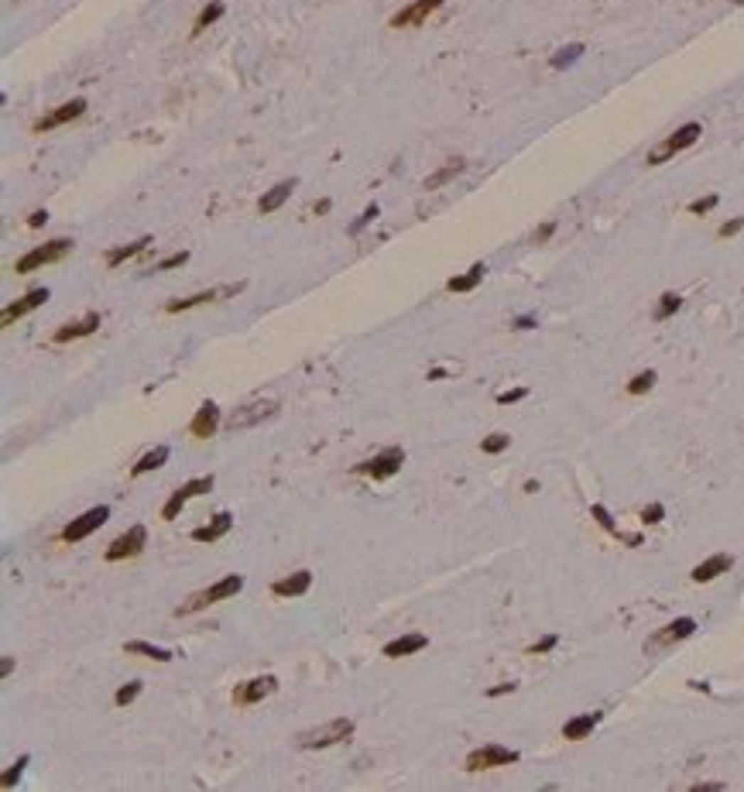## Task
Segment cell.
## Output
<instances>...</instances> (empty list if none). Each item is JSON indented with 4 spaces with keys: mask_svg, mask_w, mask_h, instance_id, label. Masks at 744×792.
Masks as SVG:
<instances>
[{
    "mask_svg": "<svg viewBox=\"0 0 744 792\" xmlns=\"http://www.w3.org/2000/svg\"><path fill=\"white\" fill-rule=\"evenodd\" d=\"M165 460H168V446H158V449L144 453V456L131 466V477H141V473H148V470H158V466H165Z\"/></svg>",
    "mask_w": 744,
    "mask_h": 792,
    "instance_id": "f546056e",
    "label": "cell"
},
{
    "mask_svg": "<svg viewBox=\"0 0 744 792\" xmlns=\"http://www.w3.org/2000/svg\"><path fill=\"white\" fill-rule=\"evenodd\" d=\"M717 203H721V196H713V193L700 196V199H693V203H689V213H693V216H703V213H710Z\"/></svg>",
    "mask_w": 744,
    "mask_h": 792,
    "instance_id": "74e56055",
    "label": "cell"
},
{
    "mask_svg": "<svg viewBox=\"0 0 744 792\" xmlns=\"http://www.w3.org/2000/svg\"><path fill=\"white\" fill-rule=\"evenodd\" d=\"M230 525H234V515H230V511H220L210 525H199V528H193V542H216V539H223V535L230 532Z\"/></svg>",
    "mask_w": 744,
    "mask_h": 792,
    "instance_id": "44dd1931",
    "label": "cell"
},
{
    "mask_svg": "<svg viewBox=\"0 0 744 792\" xmlns=\"http://www.w3.org/2000/svg\"><path fill=\"white\" fill-rule=\"evenodd\" d=\"M210 491H213V473H210V477H196V481L182 483L176 494L165 501V508H161V518H165V522H176L178 511H182L185 504L193 501V498H199V494H210Z\"/></svg>",
    "mask_w": 744,
    "mask_h": 792,
    "instance_id": "52a82bcc",
    "label": "cell"
},
{
    "mask_svg": "<svg viewBox=\"0 0 744 792\" xmlns=\"http://www.w3.org/2000/svg\"><path fill=\"white\" fill-rule=\"evenodd\" d=\"M144 542H148V532H144V525H134V528H127L120 539H114L107 545V552H103V560L107 562H120V560H131L137 556L141 549H144Z\"/></svg>",
    "mask_w": 744,
    "mask_h": 792,
    "instance_id": "9c48e42d",
    "label": "cell"
},
{
    "mask_svg": "<svg viewBox=\"0 0 744 792\" xmlns=\"http://www.w3.org/2000/svg\"><path fill=\"white\" fill-rule=\"evenodd\" d=\"M82 110H86V100L76 97V100H69V103H62V107H55L52 114H45L35 120V134H45V131H55V127H62V124H69V120H76V117H82Z\"/></svg>",
    "mask_w": 744,
    "mask_h": 792,
    "instance_id": "4fadbf2b",
    "label": "cell"
},
{
    "mask_svg": "<svg viewBox=\"0 0 744 792\" xmlns=\"http://www.w3.org/2000/svg\"><path fill=\"white\" fill-rule=\"evenodd\" d=\"M69 251H72V240H65V237H59V240H48V244H41V247H35V251H28L24 257H18L14 271H18V274H31V271L45 268V264H55V261H62Z\"/></svg>",
    "mask_w": 744,
    "mask_h": 792,
    "instance_id": "277c9868",
    "label": "cell"
},
{
    "mask_svg": "<svg viewBox=\"0 0 744 792\" xmlns=\"http://www.w3.org/2000/svg\"><path fill=\"white\" fill-rule=\"evenodd\" d=\"M529 395V387H511V391H501L497 395V405H511V402H522Z\"/></svg>",
    "mask_w": 744,
    "mask_h": 792,
    "instance_id": "7bdbcfd3",
    "label": "cell"
},
{
    "mask_svg": "<svg viewBox=\"0 0 744 792\" xmlns=\"http://www.w3.org/2000/svg\"><path fill=\"white\" fill-rule=\"evenodd\" d=\"M484 453H490V456H494V453H505V449H508L511 446V436H505V432H490L487 439H484Z\"/></svg>",
    "mask_w": 744,
    "mask_h": 792,
    "instance_id": "d590c367",
    "label": "cell"
},
{
    "mask_svg": "<svg viewBox=\"0 0 744 792\" xmlns=\"http://www.w3.org/2000/svg\"><path fill=\"white\" fill-rule=\"evenodd\" d=\"M741 230H744V216H738V220L724 223V227L717 230V237H734V233H741Z\"/></svg>",
    "mask_w": 744,
    "mask_h": 792,
    "instance_id": "ee69618b",
    "label": "cell"
},
{
    "mask_svg": "<svg viewBox=\"0 0 744 792\" xmlns=\"http://www.w3.org/2000/svg\"><path fill=\"white\" fill-rule=\"evenodd\" d=\"M426 645H429V638H426V635H401V638H394V641H388V645H384V655H388V658H405V655L422 652Z\"/></svg>",
    "mask_w": 744,
    "mask_h": 792,
    "instance_id": "7402d4cb",
    "label": "cell"
},
{
    "mask_svg": "<svg viewBox=\"0 0 744 792\" xmlns=\"http://www.w3.org/2000/svg\"><path fill=\"white\" fill-rule=\"evenodd\" d=\"M41 302H48V289H31V291H24V295H21V299H14L11 306H4V316H0V323H4V326H14V319L28 316V312H35Z\"/></svg>",
    "mask_w": 744,
    "mask_h": 792,
    "instance_id": "9a60e30c",
    "label": "cell"
},
{
    "mask_svg": "<svg viewBox=\"0 0 744 792\" xmlns=\"http://www.w3.org/2000/svg\"><path fill=\"white\" fill-rule=\"evenodd\" d=\"M505 693H514V683H501V686L487 690V696H505Z\"/></svg>",
    "mask_w": 744,
    "mask_h": 792,
    "instance_id": "7dc6e473",
    "label": "cell"
},
{
    "mask_svg": "<svg viewBox=\"0 0 744 792\" xmlns=\"http://www.w3.org/2000/svg\"><path fill=\"white\" fill-rule=\"evenodd\" d=\"M353 734V720L347 717H333V720H326V724H319L313 731H306V734H298V748H306V751H316V748H333L340 741H347Z\"/></svg>",
    "mask_w": 744,
    "mask_h": 792,
    "instance_id": "6da1fadb",
    "label": "cell"
},
{
    "mask_svg": "<svg viewBox=\"0 0 744 792\" xmlns=\"http://www.w3.org/2000/svg\"><path fill=\"white\" fill-rule=\"evenodd\" d=\"M730 566H734V560H730L727 552H717V556H710L706 562H700L689 577H693V583H710V580H717L721 573H727Z\"/></svg>",
    "mask_w": 744,
    "mask_h": 792,
    "instance_id": "d6986e66",
    "label": "cell"
},
{
    "mask_svg": "<svg viewBox=\"0 0 744 792\" xmlns=\"http://www.w3.org/2000/svg\"><path fill=\"white\" fill-rule=\"evenodd\" d=\"M0 673H4V676H11V673H14V658H11V655H4V662H0Z\"/></svg>",
    "mask_w": 744,
    "mask_h": 792,
    "instance_id": "681fc988",
    "label": "cell"
},
{
    "mask_svg": "<svg viewBox=\"0 0 744 792\" xmlns=\"http://www.w3.org/2000/svg\"><path fill=\"white\" fill-rule=\"evenodd\" d=\"M185 261H189V251L168 254V257H165V261H158V264H155V271H172V268H182V264H185Z\"/></svg>",
    "mask_w": 744,
    "mask_h": 792,
    "instance_id": "f35d334b",
    "label": "cell"
},
{
    "mask_svg": "<svg viewBox=\"0 0 744 792\" xmlns=\"http://www.w3.org/2000/svg\"><path fill=\"white\" fill-rule=\"evenodd\" d=\"M295 186H298V178H285V182H278L271 193H264L261 196V203H257V210L261 213H274V210H281L285 206V199L295 193Z\"/></svg>",
    "mask_w": 744,
    "mask_h": 792,
    "instance_id": "603a6c76",
    "label": "cell"
},
{
    "mask_svg": "<svg viewBox=\"0 0 744 792\" xmlns=\"http://www.w3.org/2000/svg\"><path fill=\"white\" fill-rule=\"evenodd\" d=\"M580 55H583V45H569V48H563V52H556V55L549 58V65H552V69H566V65H573Z\"/></svg>",
    "mask_w": 744,
    "mask_h": 792,
    "instance_id": "d6a6232c",
    "label": "cell"
},
{
    "mask_svg": "<svg viewBox=\"0 0 744 792\" xmlns=\"http://www.w3.org/2000/svg\"><path fill=\"white\" fill-rule=\"evenodd\" d=\"M45 223H48V213L45 210H35L31 216H28V227H31V230H38V227H45Z\"/></svg>",
    "mask_w": 744,
    "mask_h": 792,
    "instance_id": "bcb514c9",
    "label": "cell"
},
{
    "mask_svg": "<svg viewBox=\"0 0 744 792\" xmlns=\"http://www.w3.org/2000/svg\"><path fill=\"white\" fill-rule=\"evenodd\" d=\"M93 329H99V312H86L82 319H76V323H65V326L55 329V333H52V340H55V343H69V340H82V336H90Z\"/></svg>",
    "mask_w": 744,
    "mask_h": 792,
    "instance_id": "e0dca14e",
    "label": "cell"
},
{
    "mask_svg": "<svg viewBox=\"0 0 744 792\" xmlns=\"http://www.w3.org/2000/svg\"><path fill=\"white\" fill-rule=\"evenodd\" d=\"M110 518V508L107 504H99V508H90L86 515H79L76 522H69L65 528H62V542H82L86 535H93L99 525Z\"/></svg>",
    "mask_w": 744,
    "mask_h": 792,
    "instance_id": "30bf717a",
    "label": "cell"
},
{
    "mask_svg": "<svg viewBox=\"0 0 744 792\" xmlns=\"http://www.w3.org/2000/svg\"><path fill=\"white\" fill-rule=\"evenodd\" d=\"M679 306H683V299H679L676 291H666V295L659 299L655 312H652V316H655V323H666L669 316H676V312H679Z\"/></svg>",
    "mask_w": 744,
    "mask_h": 792,
    "instance_id": "1f68e13d",
    "label": "cell"
},
{
    "mask_svg": "<svg viewBox=\"0 0 744 792\" xmlns=\"http://www.w3.org/2000/svg\"><path fill=\"white\" fill-rule=\"evenodd\" d=\"M124 652H127V655L155 658V662H172V652H168V648H158V645H151V641H127Z\"/></svg>",
    "mask_w": 744,
    "mask_h": 792,
    "instance_id": "83f0119b",
    "label": "cell"
},
{
    "mask_svg": "<svg viewBox=\"0 0 744 792\" xmlns=\"http://www.w3.org/2000/svg\"><path fill=\"white\" fill-rule=\"evenodd\" d=\"M590 515H593V518L600 522V528H604V532H610L614 539L627 542V545H642V535H621V532H618V525H614V518H610V511L604 508V504H593V508H590Z\"/></svg>",
    "mask_w": 744,
    "mask_h": 792,
    "instance_id": "484cf974",
    "label": "cell"
},
{
    "mask_svg": "<svg viewBox=\"0 0 744 792\" xmlns=\"http://www.w3.org/2000/svg\"><path fill=\"white\" fill-rule=\"evenodd\" d=\"M401 464H405V449L392 446V449L377 453L374 460H364V464H357L353 470H357V473H364V477H374V481H388V477H394V473L401 470Z\"/></svg>",
    "mask_w": 744,
    "mask_h": 792,
    "instance_id": "5b68a950",
    "label": "cell"
},
{
    "mask_svg": "<svg viewBox=\"0 0 744 792\" xmlns=\"http://www.w3.org/2000/svg\"><path fill=\"white\" fill-rule=\"evenodd\" d=\"M28 761H31V754H21L18 761H14V765H11V769L4 772V778H0V786H4V789H14V782H18V778H21V772L28 769Z\"/></svg>",
    "mask_w": 744,
    "mask_h": 792,
    "instance_id": "836d02e7",
    "label": "cell"
},
{
    "mask_svg": "<svg viewBox=\"0 0 744 792\" xmlns=\"http://www.w3.org/2000/svg\"><path fill=\"white\" fill-rule=\"evenodd\" d=\"M652 385H655V370H642L627 381V395H645Z\"/></svg>",
    "mask_w": 744,
    "mask_h": 792,
    "instance_id": "e575fe53",
    "label": "cell"
},
{
    "mask_svg": "<svg viewBox=\"0 0 744 792\" xmlns=\"http://www.w3.org/2000/svg\"><path fill=\"white\" fill-rule=\"evenodd\" d=\"M223 11H227V7H223V0H210V4H206V7L199 11L196 24H193V35H199V31H206V28H210L213 21H220V18H223Z\"/></svg>",
    "mask_w": 744,
    "mask_h": 792,
    "instance_id": "4dcf8cb0",
    "label": "cell"
},
{
    "mask_svg": "<svg viewBox=\"0 0 744 792\" xmlns=\"http://www.w3.org/2000/svg\"><path fill=\"white\" fill-rule=\"evenodd\" d=\"M484 274H487V268H484V264L477 261V264H473L467 274H460V278H450V285H446V289H450V291H473L477 285H480V282H484Z\"/></svg>",
    "mask_w": 744,
    "mask_h": 792,
    "instance_id": "f1b7e54d",
    "label": "cell"
},
{
    "mask_svg": "<svg viewBox=\"0 0 744 792\" xmlns=\"http://www.w3.org/2000/svg\"><path fill=\"white\" fill-rule=\"evenodd\" d=\"M309 587H313V573H309V569H298V573H292V577L278 580L271 590H274V597H302Z\"/></svg>",
    "mask_w": 744,
    "mask_h": 792,
    "instance_id": "ffe728a7",
    "label": "cell"
},
{
    "mask_svg": "<svg viewBox=\"0 0 744 792\" xmlns=\"http://www.w3.org/2000/svg\"><path fill=\"white\" fill-rule=\"evenodd\" d=\"M244 291V282H237V285H223V289H210V291H199V295H189V299H172V302H165V312H189L203 306V302H220V299H230V295H240Z\"/></svg>",
    "mask_w": 744,
    "mask_h": 792,
    "instance_id": "8fae6325",
    "label": "cell"
},
{
    "mask_svg": "<svg viewBox=\"0 0 744 792\" xmlns=\"http://www.w3.org/2000/svg\"><path fill=\"white\" fill-rule=\"evenodd\" d=\"M463 168H467V161H463V158H453V161H446L439 172H432L429 178H426V193H436L439 186H446V182H450V178H456Z\"/></svg>",
    "mask_w": 744,
    "mask_h": 792,
    "instance_id": "d4e9b609",
    "label": "cell"
},
{
    "mask_svg": "<svg viewBox=\"0 0 744 792\" xmlns=\"http://www.w3.org/2000/svg\"><path fill=\"white\" fill-rule=\"evenodd\" d=\"M700 134H703V127L696 124V120H689V124H683L679 131H672V134L666 137V141H659L652 151H648V165H662V161H669L672 155H679V151H686V148H693L696 141H700Z\"/></svg>",
    "mask_w": 744,
    "mask_h": 792,
    "instance_id": "7a4b0ae2",
    "label": "cell"
},
{
    "mask_svg": "<svg viewBox=\"0 0 744 792\" xmlns=\"http://www.w3.org/2000/svg\"><path fill=\"white\" fill-rule=\"evenodd\" d=\"M443 7V0H415L409 7H401L398 14L392 18V28H415V24H422V21L429 18L432 11H439Z\"/></svg>",
    "mask_w": 744,
    "mask_h": 792,
    "instance_id": "2e32d148",
    "label": "cell"
},
{
    "mask_svg": "<svg viewBox=\"0 0 744 792\" xmlns=\"http://www.w3.org/2000/svg\"><path fill=\"white\" fill-rule=\"evenodd\" d=\"M597 724H600V714H580V717H573V720L563 724V737H566V741H583Z\"/></svg>",
    "mask_w": 744,
    "mask_h": 792,
    "instance_id": "cb8c5ba5",
    "label": "cell"
},
{
    "mask_svg": "<svg viewBox=\"0 0 744 792\" xmlns=\"http://www.w3.org/2000/svg\"><path fill=\"white\" fill-rule=\"evenodd\" d=\"M552 233H556V223H542L539 230L532 233V244H546V240L552 237Z\"/></svg>",
    "mask_w": 744,
    "mask_h": 792,
    "instance_id": "f6af8a7d",
    "label": "cell"
},
{
    "mask_svg": "<svg viewBox=\"0 0 744 792\" xmlns=\"http://www.w3.org/2000/svg\"><path fill=\"white\" fill-rule=\"evenodd\" d=\"M151 244V237H141V240H134V244H124V247H114V251H107V264L110 268H120L124 261H131V257H137V254L144 251Z\"/></svg>",
    "mask_w": 744,
    "mask_h": 792,
    "instance_id": "4316f807",
    "label": "cell"
},
{
    "mask_svg": "<svg viewBox=\"0 0 744 792\" xmlns=\"http://www.w3.org/2000/svg\"><path fill=\"white\" fill-rule=\"evenodd\" d=\"M274 412H278V402L274 398H257V402H247V405H240L227 419V429L230 432H240V429H251V425L264 422V419H271Z\"/></svg>",
    "mask_w": 744,
    "mask_h": 792,
    "instance_id": "8992f818",
    "label": "cell"
},
{
    "mask_svg": "<svg viewBox=\"0 0 744 792\" xmlns=\"http://www.w3.org/2000/svg\"><path fill=\"white\" fill-rule=\"evenodd\" d=\"M532 326H535L532 316H518V319H514V329H532Z\"/></svg>",
    "mask_w": 744,
    "mask_h": 792,
    "instance_id": "c3c4849f",
    "label": "cell"
},
{
    "mask_svg": "<svg viewBox=\"0 0 744 792\" xmlns=\"http://www.w3.org/2000/svg\"><path fill=\"white\" fill-rule=\"evenodd\" d=\"M274 690H278V679H274V676L247 679L244 686H237V690H234V703H237V707H251V703H261L264 696H271Z\"/></svg>",
    "mask_w": 744,
    "mask_h": 792,
    "instance_id": "5bb4252c",
    "label": "cell"
},
{
    "mask_svg": "<svg viewBox=\"0 0 744 792\" xmlns=\"http://www.w3.org/2000/svg\"><path fill=\"white\" fill-rule=\"evenodd\" d=\"M137 693H141V683H137V679H131V683H124V686H120L114 700H117V707H127V703H134V700H137Z\"/></svg>",
    "mask_w": 744,
    "mask_h": 792,
    "instance_id": "8d00e7d4",
    "label": "cell"
},
{
    "mask_svg": "<svg viewBox=\"0 0 744 792\" xmlns=\"http://www.w3.org/2000/svg\"><path fill=\"white\" fill-rule=\"evenodd\" d=\"M244 590V577H223L220 583H213V587H206V590H199V594H193V597L185 600L182 607H178L176 614L182 618V614H196V611H203V607H210V604H216V600H227V597H234V594H240Z\"/></svg>",
    "mask_w": 744,
    "mask_h": 792,
    "instance_id": "3957f363",
    "label": "cell"
},
{
    "mask_svg": "<svg viewBox=\"0 0 744 792\" xmlns=\"http://www.w3.org/2000/svg\"><path fill=\"white\" fill-rule=\"evenodd\" d=\"M216 422H220V408L216 402H203L199 412L193 415V422H189V432L196 436V439H210L216 432Z\"/></svg>",
    "mask_w": 744,
    "mask_h": 792,
    "instance_id": "ac0fdd59",
    "label": "cell"
},
{
    "mask_svg": "<svg viewBox=\"0 0 744 792\" xmlns=\"http://www.w3.org/2000/svg\"><path fill=\"white\" fill-rule=\"evenodd\" d=\"M696 631V621L693 618H676L672 624H666V628H659L655 635L645 641V652H659V648H669V645H676V641H683V638H689Z\"/></svg>",
    "mask_w": 744,
    "mask_h": 792,
    "instance_id": "7c38bea8",
    "label": "cell"
},
{
    "mask_svg": "<svg viewBox=\"0 0 744 792\" xmlns=\"http://www.w3.org/2000/svg\"><path fill=\"white\" fill-rule=\"evenodd\" d=\"M377 213H381V210H377V203H371V206H367V210L360 213V220H357V223H353V227H350V233H360V230H364V227H367V223H374V220H377Z\"/></svg>",
    "mask_w": 744,
    "mask_h": 792,
    "instance_id": "ab89813d",
    "label": "cell"
},
{
    "mask_svg": "<svg viewBox=\"0 0 744 792\" xmlns=\"http://www.w3.org/2000/svg\"><path fill=\"white\" fill-rule=\"evenodd\" d=\"M556 641H559V638H556V635H546V638H539V641H535V645H529V655H542V652H552V648H556Z\"/></svg>",
    "mask_w": 744,
    "mask_h": 792,
    "instance_id": "b9f144b4",
    "label": "cell"
},
{
    "mask_svg": "<svg viewBox=\"0 0 744 792\" xmlns=\"http://www.w3.org/2000/svg\"><path fill=\"white\" fill-rule=\"evenodd\" d=\"M518 751L501 748V744H484L477 751L467 754V772H484V769H501V765H514Z\"/></svg>",
    "mask_w": 744,
    "mask_h": 792,
    "instance_id": "ba28073f",
    "label": "cell"
},
{
    "mask_svg": "<svg viewBox=\"0 0 744 792\" xmlns=\"http://www.w3.org/2000/svg\"><path fill=\"white\" fill-rule=\"evenodd\" d=\"M662 518H666V508L662 504H648L645 511H642V522L645 525H659Z\"/></svg>",
    "mask_w": 744,
    "mask_h": 792,
    "instance_id": "60d3db41",
    "label": "cell"
}]
</instances>
